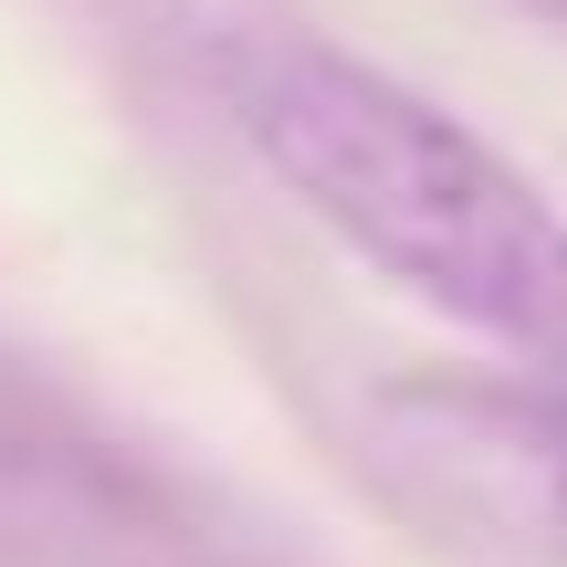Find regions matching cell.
Listing matches in <instances>:
<instances>
[{
    "label": "cell",
    "mask_w": 567,
    "mask_h": 567,
    "mask_svg": "<svg viewBox=\"0 0 567 567\" xmlns=\"http://www.w3.org/2000/svg\"><path fill=\"white\" fill-rule=\"evenodd\" d=\"M526 11H547V21H567V0H526Z\"/></svg>",
    "instance_id": "4"
},
{
    "label": "cell",
    "mask_w": 567,
    "mask_h": 567,
    "mask_svg": "<svg viewBox=\"0 0 567 567\" xmlns=\"http://www.w3.org/2000/svg\"><path fill=\"white\" fill-rule=\"evenodd\" d=\"M0 557L21 567H200L147 473H126L21 358H0Z\"/></svg>",
    "instance_id": "3"
},
{
    "label": "cell",
    "mask_w": 567,
    "mask_h": 567,
    "mask_svg": "<svg viewBox=\"0 0 567 567\" xmlns=\"http://www.w3.org/2000/svg\"><path fill=\"white\" fill-rule=\"evenodd\" d=\"M168 32L274 189H295L368 274L515 358V379L567 389V221L505 147L305 32L284 0H168Z\"/></svg>",
    "instance_id": "1"
},
{
    "label": "cell",
    "mask_w": 567,
    "mask_h": 567,
    "mask_svg": "<svg viewBox=\"0 0 567 567\" xmlns=\"http://www.w3.org/2000/svg\"><path fill=\"white\" fill-rule=\"evenodd\" d=\"M368 442L431 515L536 567H567V389L515 379V368L505 379L421 368L368 400Z\"/></svg>",
    "instance_id": "2"
}]
</instances>
